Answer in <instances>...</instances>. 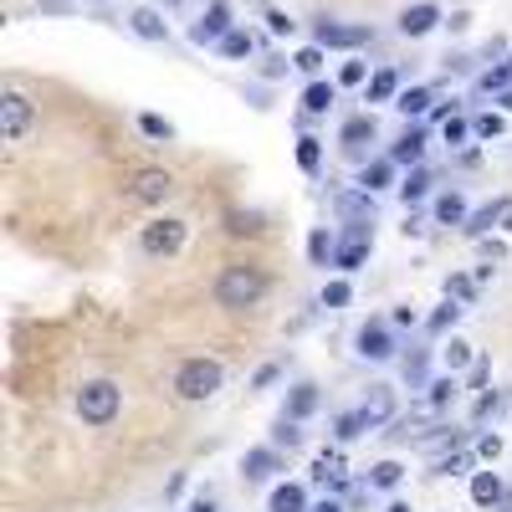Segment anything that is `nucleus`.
I'll use <instances>...</instances> for the list:
<instances>
[{
  "label": "nucleus",
  "mask_w": 512,
  "mask_h": 512,
  "mask_svg": "<svg viewBox=\"0 0 512 512\" xmlns=\"http://www.w3.org/2000/svg\"><path fill=\"white\" fill-rule=\"evenodd\" d=\"M272 379H277V364H262V369H256V379H251V384H256V390H267Z\"/></svg>",
  "instance_id": "53"
},
{
  "label": "nucleus",
  "mask_w": 512,
  "mask_h": 512,
  "mask_svg": "<svg viewBox=\"0 0 512 512\" xmlns=\"http://www.w3.org/2000/svg\"><path fill=\"white\" fill-rule=\"evenodd\" d=\"M226 231L231 236H256V231H262V216H256V210H236V216L226 221Z\"/></svg>",
  "instance_id": "43"
},
{
  "label": "nucleus",
  "mask_w": 512,
  "mask_h": 512,
  "mask_svg": "<svg viewBox=\"0 0 512 512\" xmlns=\"http://www.w3.org/2000/svg\"><path fill=\"white\" fill-rule=\"evenodd\" d=\"M466 466H472V456H466V451L436 456V477H456V472H466Z\"/></svg>",
  "instance_id": "46"
},
{
  "label": "nucleus",
  "mask_w": 512,
  "mask_h": 512,
  "mask_svg": "<svg viewBox=\"0 0 512 512\" xmlns=\"http://www.w3.org/2000/svg\"><path fill=\"white\" fill-rule=\"evenodd\" d=\"M313 41H318V47L328 52H354V47H364V41H369V31L364 26H344V21H333V16H318L313 21Z\"/></svg>",
  "instance_id": "6"
},
{
  "label": "nucleus",
  "mask_w": 512,
  "mask_h": 512,
  "mask_svg": "<svg viewBox=\"0 0 512 512\" xmlns=\"http://www.w3.org/2000/svg\"><path fill=\"white\" fill-rule=\"evenodd\" d=\"M139 128H144L149 139H164V144L175 139V123H169V118H159V113H139Z\"/></svg>",
  "instance_id": "40"
},
{
  "label": "nucleus",
  "mask_w": 512,
  "mask_h": 512,
  "mask_svg": "<svg viewBox=\"0 0 512 512\" xmlns=\"http://www.w3.org/2000/svg\"><path fill=\"white\" fill-rule=\"evenodd\" d=\"M256 52V36L251 31H231L226 41H221V57H231V62H241V57H251Z\"/></svg>",
  "instance_id": "33"
},
{
  "label": "nucleus",
  "mask_w": 512,
  "mask_h": 512,
  "mask_svg": "<svg viewBox=\"0 0 512 512\" xmlns=\"http://www.w3.org/2000/svg\"><path fill=\"white\" fill-rule=\"evenodd\" d=\"M323 62H328V57H323V47H318V41L292 57V67H297V72H308V77H318V72H323Z\"/></svg>",
  "instance_id": "39"
},
{
  "label": "nucleus",
  "mask_w": 512,
  "mask_h": 512,
  "mask_svg": "<svg viewBox=\"0 0 512 512\" xmlns=\"http://www.w3.org/2000/svg\"><path fill=\"white\" fill-rule=\"evenodd\" d=\"M492 410H497V390H482V395H477V405H472V420L482 425V420H487Z\"/></svg>",
  "instance_id": "49"
},
{
  "label": "nucleus",
  "mask_w": 512,
  "mask_h": 512,
  "mask_svg": "<svg viewBox=\"0 0 512 512\" xmlns=\"http://www.w3.org/2000/svg\"><path fill=\"white\" fill-rule=\"evenodd\" d=\"M267 512H313V507H308V492L297 487V482H282V487L272 492Z\"/></svg>",
  "instance_id": "20"
},
{
  "label": "nucleus",
  "mask_w": 512,
  "mask_h": 512,
  "mask_svg": "<svg viewBox=\"0 0 512 512\" xmlns=\"http://www.w3.org/2000/svg\"><path fill=\"white\" fill-rule=\"evenodd\" d=\"M441 26V6L436 0H420V6H410V11H400V36H431Z\"/></svg>",
  "instance_id": "11"
},
{
  "label": "nucleus",
  "mask_w": 512,
  "mask_h": 512,
  "mask_svg": "<svg viewBox=\"0 0 512 512\" xmlns=\"http://www.w3.org/2000/svg\"><path fill=\"white\" fill-rule=\"evenodd\" d=\"M441 359H446V369L456 374V369H466V364H477V354H472V344L466 338H451V344L441 349Z\"/></svg>",
  "instance_id": "35"
},
{
  "label": "nucleus",
  "mask_w": 512,
  "mask_h": 512,
  "mask_svg": "<svg viewBox=\"0 0 512 512\" xmlns=\"http://www.w3.org/2000/svg\"><path fill=\"white\" fill-rule=\"evenodd\" d=\"M512 88V62H497L492 72L477 77V93H507Z\"/></svg>",
  "instance_id": "30"
},
{
  "label": "nucleus",
  "mask_w": 512,
  "mask_h": 512,
  "mask_svg": "<svg viewBox=\"0 0 512 512\" xmlns=\"http://www.w3.org/2000/svg\"><path fill=\"white\" fill-rule=\"evenodd\" d=\"M128 26H134V36H144V41H169V21L154 6H139L134 16H128Z\"/></svg>",
  "instance_id": "18"
},
{
  "label": "nucleus",
  "mask_w": 512,
  "mask_h": 512,
  "mask_svg": "<svg viewBox=\"0 0 512 512\" xmlns=\"http://www.w3.org/2000/svg\"><path fill=\"white\" fill-rule=\"evenodd\" d=\"M338 139H344V149H359V144H369V139H374V118H349V123H344V134H338Z\"/></svg>",
  "instance_id": "34"
},
{
  "label": "nucleus",
  "mask_w": 512,
  "mask_h": 512,
  "mask_svg": "<svg viewBox=\"0 0 512 512\" xmlns=\"http://www.w3.org/2000/svg\"><path fill=\"white\" fill-rule=\"evenodd\" d=\"M364 431H369L364 410H349V415H338V420H333V436H338V441H354V436H364Z\"/></svg>",
  "instance_id": "32"
},
{
  "label": "nucleus",
  "mask_w": 512,
  "mask_h": 512,
  "mask_svg": "<svg viewBox=\"0 0 512 512\" xmlns=\"http://www.w3.org/2000/svg\"><path fill=\"white\" fill-rule=\"evenodd\" d=\"M446 297H451V303H472V297H477V277H446Z\"/></svg>",
  "instance_id": "41"
},
{
  "label": "nucleus",
  "mask_w": 512,
  "mask_h": 512,
  "mask_svg": "<svg viewBox=\"0 0 512 512\" xmlns=\"http://www.w3.org/2000/svg\"><path fill=\"white\" fill-rule=\"evenodd\" d=\"M313 482H318V487H344V482H349L344 456H338V451H318V461H313Z\"/></svg>",
  "instance_id": "16"
},
{
  "label": "nucleus",
  "mask_w": 512,
  "mask_h": 512,
  "mask_svg": "<svg viewBox=\"0 0 512 512\" xmlns=\"http://www.w3.org/2000/svg\"><path fill=\"white\" fill-rule=\"evenodd\" d=\"M425 349H415V354H405V379H410V390H425Z\"/></svg>",
  "instance_id": "44"
},
{
  "label": "nucleus",
  "mask_w": 512,
  "mask_h": 512,
  "mask_svg": "<svg viewBox=\"0 0 512 512\" xmlns=\"http://www.w3.org/2000/svg\"><path fill=\"white\" fill-rule=\"evenodd\" d=\"M384 512H410V502H390V507H384Z\"/></svg>",
  "instance_id": "59"
},
{
  "label": "nucleus",
  "mask_w": 512,
  "mask_h": 512,
  "mask_svg": "<svg viewBox=\"0 0 512 512\" xmlns=\"http://www.w3.org/2000/svg\"><path fill=\"white\" fill-rule=\"evenodd\" d=\"M282 72H287L282 57H267V62H262V77H282Z\"/></svg>",
  "instance_id": "54"
},
{
  "label": "nucleus",
  "mask_w": 512,
  "mask_h": 512,
  "mask_svg": "<svg viewBox=\"0 0 512 512\" xmlns=\"http://www.w3.org/2000/svg\"><path fill=\"white\" fill-rule=\"evenodd\" d=\"M390 159H395V164H410V169H420V159H425V128H420V123H410L405 134L390 144Z\"/></svg>",
  "instance_id": "13"
},
{
  "label": "nucleus",
  "mask_w": 512,
  "mask_h": 512,
  "mask_svg": "<svg viewBox=\"0 0 512 512\" xmlns=\"http://www.w3.org/2000/svg\"><path fill=\"white\" fill-rule=\"evenodd\" d=\"M190 512H216V497H210V492H205V497H195V502H190Z\"/></svg>",
  "instance_id": "55"
},
{
  "label": "nucleus",
  "mask_w": 512,
  "mask_h": 512,
  "mask_svg": "<svg viewBox=\"0 0 512 512\" xmlns=\"http://www.w3.org/2000/svg\"><path fill=\"white\" fill-rule=\"evenodd\" d=\"M226 384V369H221V359H185L180 369H175V395L180 400H190V405H200V400H210Z\"/></svg>",
  "instance_id": "2"
},
{
  "label": "nucleus",
  "mask_w": 512,
  "mask_h": 512,
  "mask_svg": "<svg viewBox=\"0 0 512 512\" xmlns=\"http://www.w3.org/2000/svg\"><path fill=\"white\" fill-rule=\"evenodd\" d=\"M318 410V384H292V395H287V420H308Z\"/></svg>",
  "instance_id": "19"
},
{
  "label": "nucleus",
  "mask_w": 512,
  "mask_h": 512,
  "mask_svg": "<svg viewBox=\"0 0 512 512\" xmlns=\"http://www.w3.org/2000/svg\"><path fill=\"white\" fill-rule=\"evenodd\" d=\"M436 221H441V226H466V200H461V190H446V195L436 200Z\"/></svg>",
  "instance_id": "26"
},
{
  "label": "nucleus",
  "mask_w": 512,
  "mask_h": 512,
  "mask_svg": "<svg viewBox=\"0 0 512 512\" xmlns=\"http://www.w3.org/2000/svg\"><path fill=\"white\" fill-rule=\"evenodd\" d=\"M431 103H436V88H405V93L395 98V108H400L405 118H425V113H431Z\"/></svg>",
  "instance_id": "22"
},
{
  "label": "nucleus",
  "mask_w": 512,
  "mask_h": 512,
  "mask_svg": "<svg viewBox=\"0 0 512 512\" xmlns=\"http://www.w3.org/2000/svg\"><path fill=\"white\" fill-rule=\"evenodd\" d=\"M451 400H456V379H436V384H425V400L415 405V415H410V420H420V415H441V410H451Z\"/></svg>",
  "instance_id": "14"
},
{
  "label": "nucleus",
  "mask_w": 512,
  "mask_h": 512,
  "mask_svg": "<svg viewBox=\"0 0 512 512\" xmlns=\"http://www.w3.org/2000/svg\"><path fill=\"white\" fill-rule=\"evenodd\" d=\"M400 98V72L395 67H379L369 77V103H395Z\"/></svg>",
  "instance_id": "21"
},
{
  "label": "nucleus",
  "mask_w": 512,
  "mask_h": 512,
  "mask_svg": "<svg viewBox=\"0 0 512 512\" xmlns=\"http://www.w3.org/2000/svg\"><path fill=\"white\" fill-rule=\"evenodd\" d=\"M231 31H236L231 26V6H226V0H216V6H205V16L190 26V41H195V47H221Z\"/></svg>",
  "instance_id": "8"
},
{
  "label": "nucleus",
  "mask_w": 512,
  "mask_h": 512,
  "mask_svg": "<svg viewBox=\"0 0 512 512\" xmlns=\"http://www.w3.org/2000/svg\"><path fill=\"white\" fill-rule=\"evenodd\" d=\"M338 210H344L349 221H374V195L369 190H349V195H338Z\"/></svg>",
  "instance_id": "25"
},
{
  "label": "nucleus",
  "mask_w": 512,
  "mask_h": 512,
  "mask_svg": "<svg viewBox=\"0 0 512 512\" xmlns=\"http://www.w3.org/2000/svg\"><path fill=\"white\" fill-rule=\"evenodd\" d=\"M425 195H431V169H410V175L400 180V200L415 205V200H425Z\"/></svg>",
  "instance_id": "27"
},
{
  "label": "nucleus",
  "mask_w": 512,
  "mask_h": 512,
  "mask_svg": "<svg viewBox=\"0 0 512 512\" xmlns=\"http://www.w3.org/2000/svg\"><path fill=\"white\" fill-rule=\"evenodd\" d=\"M31 123H36V103L26 98V93H6L0 98V139L6 144H21L26 134H31Z\"/></svg>",
  "instance_id": "4"
},
{
  "label": "nucleus",
  "mask_w": 512,
  "mask_h": 512,
  "mask_svg": "<svg viewBox=\"0 0 512 512\" xmlns=\"http://www.w3.org/2000/svg\"><path fill=\"white\" fill-rule=\"evenodd\" d=\"M477 451H482V461H497V456H502V436H482Z\"/></svg>",
  "instance_id": "51"
},
{
  "label": "nucleus",
  "mask_w": 512,
  "mask_h": 512,
  "mask_svg": "<svg viewBox=\"0 0 512 512\" xmlns=\"http://www.w3.org/2000/svg\"><path fill=\"white\" fill-rule=\"evenodd\" d=\"M400 477H405V466L400 461H379V466H369V487H400Z\"/></svg>",
  "instance_id": "31"
},
{
  "label": "nucleus",
  "mask_w": 512,
  "mask_h": 512,
  "mask_svg": "<svg viewBox=\"0 0 512 512\" xmlns=\"http://www.w3.org/2000/svg\"><path fill=\"white\" fill-rule=\"evenodd\" d=\"M502 128H507L502 113H482V118H472V134H477V139H497Z\"/></svg>",
  "instance_id": "47"
},
{
  "label": "nucleus",
  "mask_w": 512,
  "mask_h": 512,
  "mask_svg": "<svg viewBox=\"0 0 512 512\" xmlns=\"http://www.w3.org/2000/svg\"><path fill=\"white\" fill-rule=\"evenodd\" d=\"M41 11H72V0H41Z\"/></svg>",
  "instance_id": "57"
},
{
  "label": "nucleus",
  "mask_w": 512,
  "mask_h": 512,
  "mask_svg": "<svg viewBox=\"0 0 512 512\" xmlns=\"http://www.w3.org/2000/svg\"><path fill=\"white\" fill-rule=\"evenodd\" d=\"M507 221H512V200L502 195V200H492V205L472 210V216H466V226H461V231L472 236V241H482V236H487L492 226H507Z\"/></svg>",
  "instance_id": "10"
},
{
  "label": "nucleus",
  "mask_w": 512,
  "mask_h": 512,
  "mask_svg": "<svg viewBox=\"0 0 512 512\" xmlns=\"http://www.w3.org/2000/svg\"><path fill=\"white\" fill-rule=\"evenodd\" d=\"M497 103H502V108H512V88H507V93H497Z\"/></svg>",
  "instance_id": "60"
},
{
  "label": "nucleus",
  "mask_w": 512,
  "mask_h": 512,
  "mask_svg": "<svg viewBox=\"0 0 512 512\" xmlns=\"http://www.w3.org/2000/svg\"><path fill=\"white\" fill-rule=\"evenodd\" d=\"M313 512H344V502H333V497H323V502H318Z\"/></svg>",
  "instance_id": "58"
},
{
  "label": "nucleus",
  "mask_w": 512,
  "mask_h": 512,
  "mask_svg": "<svg viewBox=\"0 0 512 512\" xmlns=\"http://www.w3.org/2000/svg\"><path fill=\"white\" fill-rule=\"evenodd\" d=\"M441 139H446L451 149H456V144H466V139H472V123H466V118L456 113L451 123H441Z\"/></svg>",
  "instance_id": "45"
},
{
  "label": "nucleus",
  "mask_w": 512,
  "mask_h": 512,
  "mask_svg": "<svg viewBox=\"0 0 512 512\" xmlns=\"http://www.w3.org/2000/svg\"><path fill=\"white\" fill-rule=\"evenodd\" d=\"M118 410H123V390H118L113 379H88V384L77 390V415H82V425H113Z\"/></svg>",
  "instance_id": "3"
},
{
  "label": "nucleus",
  "mask_w": 512,
  "mask_h": 512,
  "mask_svg": "<svg viewBox=\"0 0 512 512\" xmlns=\"http://www.w3.org/2000/svg\"><path fill=\"white\" fill-rule=\"evenodd\" d=\"M461 441H466V431H451V425H436L431 436H420V446H425V451H446V446L456 451Z\"/></svg>",
  "instance_id": "37"
},
{
  "label": "nucleus",
  "mask_w": 512,
  "mask_h": 512,
  "mask_svg": "<svg viewBox=\"0 0 512 512\" xmlns=\"http://www.w3.org/2000/svg\"><path fill=\"white\" fill-rule=\"evenodd\" d=\"M461 313H466V308H461V303H451V297H446V303H441V308L431 313V323H425V328H431V333L441 338V333H451V328H456V318H461Z\"/></svg>",
  "instance_id": "36"
},
{
  "label": "nucleus",
  "mask_w": 512,
  "mask_h": 512,
  "mask_svg": "<svg viewBox=\"0 0 512 512\" xmlns=\"http://www.w3.org/2000/svg\"><path fill=\"white\" fill-rule=\"evenodd\" d=\"M395 323L400 328H415V308H395Z\"/></svg>",
  "instance_id": "56"
},
{
  "label": "nucleus",
  "mask_w": 512,
  "mask_h": 512,
  "mask_svg": "<svg viewBox=\"0 0 512 512\" xmlns=\"http://www.w3.org/2000/svg\"><path fill=\"white\" fill-rule=\"evenodd\" d=\"M349 297H354V287H349L344 277H338V282H328V287H323L318 303H323V308H349Z\"/></svg>",
  "instance_id": "42"
},
{
  "label": "nucleus",
  "mask_w": 512,
  "mask_h": 512,
  "mask_svg": "<svg viewBox=\"0 0 512 512\" xmlns=\"http://www.w3.org/2000/svg\"><path fill=\"white\" fill-rule=\"evenodd\" d=\"M175 195V175L169 169H139L134 180H128V200L134 205H164Z\"/></svg>",
  "instance_id": "7"
},
{
  "label": "nucleus",
  "mask_w": 512,
  "mask_h": 512,
  "mask_svg": "<svg viewBox=\"0 0 512 512\" xmlns=\"http://www.w3.org/2000/svg\"><path fill=\"white\" fill-rule=\"evenodd\" d=\"M318 164H323V139L303 134L297 139V169H303V175H318Z\"/></svg>",
  "instance_id": "28"
},
{
  "label": "nucleus",
  "mask_w": 512,
  "mask_h": 512,
  "mask_svg": "<svg viewBox=\"0 0 512 512\" xmlns=\"http://www.w3.org/2000/svg\"><path fill=\"white\" fill-rule=\"evenodd\" d=\"M267 26H272V36H292V26H297V21H292L287 11H267Z\"/></svg>",
  "instance_id": "50"
},
{
  "label": "nucleus",
  "mask_w": 512,
  "mask_h": 512,
  "mask_svg": "<svg viewBox=\"0 0 512 512\" xmlns=\"http://www.w3.org/2000/svg\"><path fill=\"white\" fill-rule=\"evenodd\" d=\"M359 359H369V364L395 359V333L384 328V323H364L359 328Z\"/></svg>",
  "instance_id": "9"
},
{
  "label": "nucleus",
  "mask_w": 512,
  "mask_h": 512,
  "mask_svg": "<svg viewBox=\"0 0 512 512\" xmlns=\"http://www.w3.org/2000/svg\"><path fill=\"white\" fill-rule=\"evenodd\" d=\"M359 410L369 420V431H379L384 420H395V390H390V384H369V400Z\"/></svg>",
  "instance_id": "12"
},
{
  "label": "nucleus",
  "mask_w": 512,
  "mask_h": 512,
  "mask_svg": "<svg viewBox=\"0 0 512 512\" xmlns=\"http://www.w3.org/2000/svg\"><path fill=\"white\" fill-rule=\"evenodd\" d=\"M333 251H338V241L328 236V226H318V231L308 236V256H313V267H328V262H333Z\"/></svg>",
  "instance_id": "29"
},
{
  "label": "nucleus",
  "mask_w": 512,
  "mask_h": 512,
  "mask_svg": "<svg viewBox=\"0 0 512 512\" xmlns=\"http://www.w3.org/2000/svg\"><path fill=\"white\" fill-rule=\"evenodd\" d=\"M364 62H344V67H338V82H344V88H359V82H364Z\"/></svg>",
  "instance_id": "48"
},
{
  "label": "nucleus",
  "mask_w": 512,
  "mask_h": 512,
  "mask_svg": "<svg viewBox=\"0 0 512 512\" xmlns=\"http://www.w3.org/2000/svg\"><path fill=\"white\" fill-rule=\"evenodd\" d=\"M395 185V159L384 154V159H369L364 169H359V190H369V195H379V190H390Z\"/></svg>",
  "instance_id": "15"
},
{
  "label": "nucleus",
  "mask_w": 512,
  "mask_h": 512,
  "mask_svg": "<svg viewBox=\"0 0 512 512\" xmlns=\"http://www.w3.org/2000/svg\"><path fill=\"white\" fill-rule=\"evenodd\" d=\"M297 425H303V420H287V415H282V420L272 425V446H287V451L303 446V431H297Z\"/></svg>",
  "instance_id": "38"
},
{
  "label": "nucleus",
  "mask_w": 512,
  "mask_h": 512,
  "mask_svg": "<svg viewBox=\"0 0 512 512\" xmlns=\"http://www.w3.org/2000/svg\"><path fill=\"white\" fill-rule=\"evenodd\" d=\"M487 379H492V364H487V359H477V364H472V390H482Z\"/></svg>",
  "instance_id": "52"
},
{
  "label": "nucleus",
  "mask_w": 512,
  "mask_h": 512,
  "mask_svg": "<svg viewBox=\"0 0 512 512\" xmlns=\"http://www.w3.org/2000/svg\"><path fill=\"white\" fill-rule=\"evenodd\" d=\"M267 297V272L262 267H246V262H236V267H226L221 277H216V303L226 308V313H246V308H256Z\"/></svg>",
  "instance_id": "1"
},
{
  "label": "nucleus",
  "mask_w": 512,
  "mask_h": 512,
  "mask_svg": "<svg viewBox=\"0 0 512 512\" xmlns=\"http://www.w3.org/2000/svg\"><path fill=\"white\" fill-rule=\"evenodd\" d=\"M185 221H175V216H164V221H149L144 231H139V246H144V256H180L185 251Z\"/></svg>",
  "instance_id": "5"
},
{
  "label": "nucleus",
  "mask_w": 512,
  "mask_h": 512,
  "mask_svg": "<svg viewBox=\"0 0 512 512\" xmlns=\"http://www.w3.org/2000/svg\"><path fill=\"white\" fill-rule=\"evenodd\" d=\"M241 472H246V482H267L272 472H282V456L267 451V446H262V451H246V456H241Z\"/></svg>",
  "instance_id": "17"
},
{
  "label": "nucleus",
  "mask_w": 512,
  "mask_h": 512,
  "mask_svg": "<svg viewBox=\"0 0 512 512\" xmlns=\"http://www.w3.org/2000/svg\"><path fill=\"white\" fill-rule=\"evenodd\" d=\"M502 497H507V492H502L497 472H477V477H472V502H477V507H497Z\"/></svg>",
  "instance_id": "24"
},
{
  "label": "nucleus",
  "mask_w": 512,
  "mask_h": 512,
  "mask_svg": "<svg viewBox=\"0 0 512 512\" xmlns=\"http://www.w3.org/2000/svg\"><path fill=\"white\" fill-rule=\"evenodd\" d=\"M328 108H333V82L313 77L308 88H303V113H313V118H318V113H328Z\"/></svg>",
  "instance_id": "23"
}]
</instances>
